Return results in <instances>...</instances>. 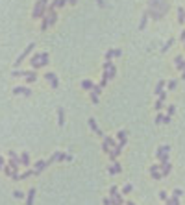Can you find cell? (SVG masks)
I'll use <instances>...</instances> for the list:
<instances>
[{"label":"cell","instance_id":"cell-1","mask_svg":"<svg viewBox=\"0 0 185 205\" xmlns=\"http://www.w3.org/2000/svg\"><path fill=\"white\" fill-rule=\"evenodd\" d=\"M46 9H48V0H37L35 6H33V19H39V17H45L46 15Z\"/></svg>","mask_w":185,"mask_h":205},{"label":"cell","instance_id":"cell-2","mask_svg":"<svg viewBox=\"0 0 185 205\" xmlns=\"http://www.w3.org/2000/svg\"><path fill=\"white\" fill-rule=\"evenodd\" d=\"M33 48H35V43H30L28 46H26V48H24L22 52H20V56L15 59V67H19L20 63H22V61H24V59H26V57H28L30 54H32V50H33Z\"/></svg>","mask_w":185,"mask_h":205},{"label":"cell","instance_id":"cell-3","mask_svg":"<svg viewBox=\"0 0 185 205\" xmlns=\"http://www.w3.org/2000/svg\"><path fill=\"white\" fill-rule=\"evenodd\" d=\"M45 80L50 83L52 89H58V87H59V80H58V76H56V72H46V74H45Z\"/></svg>","mask_w":185,"mask_h":205},{"label":"cell","instance_id":"cell-4","mask_svg":"<svg viewBox=\"0 0 185 205\" xmlns=\"http://www.w3.org/2000/svg\"><path fill=\"white\" fill-rule=\"evenodd\" d=\"M45 168H48V163H46L45 159H39L37 163H33V176H39Z\"/></svg>","mask_w":185,"mask_h":205},{"label":"cell","instance_id":"cell-5","mask_svg":"<svg viewBox=\"0 0 185 205\" xmlns=\"http://www.w3.org/2000/svg\"><path fill=\"white\" fill-rule=\"evenodd\" d=\"M115 76H117V67H115L113 63H111V67H109V68H106V70H104V74H102V80H113Z\"/></svg>","mask_w":185,"mask_h":205},{"label":"cell","instance_id":"cell-6","mask_svg":"<svg viewBox=\"0 0 185 205\" xmlns=\"http://www.w3.org/2000/svg\"><path fill=\"white\" fill-rule=\"evenodd\" d=\"M150 176H152V179H155V181L163 179V174H161L159 165H152V166H150Z\"/></svg>","mask_w":185,"mask_h":205},{"label":"cell","instance_id":"cell-7","mask_svg":"<svg viewBox=\"0 0 185 205\" xmlns=\"http://www.w3.org/2000/svg\"><path fill=\"white\" fill-rule=\"evenodd\" d=\"M89 128H91V129H93V133H96L98 137H102V139H104V137H106L104 133H102V129L98 128V124H96V118H93V117H91V118H89Z\"/></svg>","mask_w":185,"mask_h":205},{"label":"cell","instance_id":"cell-8","mask_svg":"<svg viewBox=\"0 0 185 205\" xmlns=\"http://www.w3.org/2000/svg\"><path fill=\"white\" fill-rule=\"evenodd\" d=\"M11 91H13V94H22V96H32V89H28V87H20V85H17V87H13Z\"/></svg>","mask_w":185,"mask_h":205},{"label":"cell","instance_id":"cell-9","mask_svg":"<svg viewBox=\"0 0 185 205\" xmlns=\"http://www.w3.org/2000/svg\"><path fill=\"white\" fill-rule=\"evenodd\" d=\"M165 153H170V146L168 144H163V146H159L155 150V159H161Z\"/></svg>","mask_w":185,"mask_h":205},{"label":"cell","instance_id":"cell-10","mask_svg":"<svg viewBox=\"0 0 185 205\" xmlns=\"http://www.w3.org/2000/svg\"><path fill=\"white\" fill-rule=\"evenodd\" d=\"M39 61H41V54H33V56L30 57V65H32V68H33V70H37V68H41Z\"/></svg>","mask_w":185,"mask_h":205},{"label":"cell","instance_id":"cell-11","mask_svg":"<svg viewBox=\"0 0 185 205\" xmlns=\"http://www.w3.org/2000/svg\"><path fill=\"white\" fill-rule=\"evenodd\" d=\"M174 65H176L178 70H183L185 68V56H176L174 57Z\"/></svg>","mask_w":185,"mask_h":205},{"label":"cell","instance_id":"cell-12","mask_svg":"<svg viewBox=\"0 0 185 205\" xmlns=\"http://www.w3.org/2000/svg\"><path fill=\"white\" fill-rule=\"evenodd\" d=\"M146 15H148V17H152L154 20H161V19H163L161 13L157 11V9H152V8H148V9H146Z\"/></svg>","mask_w":185,"mask_h":205},{"label":"cell","instance_id":"cell-13","mask_svg":"<svg viewBox=\"0 0 185 205\" xmlns=\"http://www.w3.org/2000/svg\"><path fill=\"white\" fill-rule=\"evenodd\" d=\"M33 200H35V189H30L28 192H26V205H33Z\"/></svg>","mask_w":185,"mask_h":205},{"label":"cell","instance_id":"cell-14","mask_svg":"<svg viewBox=\"0 0 185 205\" xmlns=\"http://www.w3.org/2000/svg\"><path fill=\"white\" fill-rule=\"evenodd\" d=\"M19 157H20V165H22V166H28L30 165V153L28 152H22Z\"/></svg>","mask_w":185,"mask_h":205},{"label":"cell","instance_id":"cell-15","mask_svg":"<svg viewBox=\"0 0 185 205\" xmlns=\"http://www.w3.org/2000/svg\"><path fill=\"white\" fill-rule=\"evenodd\" d=\"M120 152H122V148H119V146H115V148L111 150V152H109V159H111V161H115V159H117V157L120 155Z\"/></svg>","mask_w":185,"mask_h":205},{"label":"cell","instance_id":"cell-16","mask_svg":"<svg viewBox=\"0 0 185 205\" xmlns=\"http://www.w3.org/2000/svg\"><path fill=\"white\" fill-rule=\"evenodd\" d=\"M24 78H26V81H28V83H33V81L37 80V74H35V70H28Z\"/></svg>","mask_w":185,"mask_h":205},{"label":"cell","instance_id":"cell-17","mask_svg":"<svg viewBox=\"0 0 185 205\" xmlns=\"http://www.w3.org/2000/svg\"><path fill=\"white\" fill-rule=\"evenodd\" d=\"M163 91H165V81H163V80H159V81H157V85H155V89H154V92L157 94V96H159V94H161Z\"/></svg>","mask_w":185,"mask_h":205},{"label":"cell","instance_id":"cell-18","mask_svg":"<svg viewBox=\"0 0 185 205\" xmlns=\"http://www.w3.org/2000/svg\"><path fill=\"white\" fill-rule=\"evenodd\" d=\"M48 61H50L48 52H41V61H39V65H41V67H46V65H48Z\"/></svg>","mask_w":185,"mask_h":205},{"label":"cell","instance_id":"cell-19","mask_svg":"<svg viewBox=\"0 0 185 205\" xmlns=\"http://www.w3.org/2000/svg\"><path fill=\"white\" fill-rule=\"evenodd\" d=\"M178 22L180 24H185V8H178Z\"/></svg>","mask_w":185,"mask_h":205},{"label":"cell","instance_id":"cell-20","mask_svg":"<svg viewBox=\"0 0 185 205\" xmlns=\"http://www.w3.org/2000/svg\"><path fill=\"white\" fill-rule=\"evenodd\" d=\"M58 122H59V126L65 124V111H63V107H58Z\"/></svg>","mask_w":185,"mask_h":205},{"label":"cell","instance_id":"cell-21","mask_svg":"<svg viewBox=\"0 0 185 205\" xmlns=\"http://www.w3.org/2000/svg\"><path fill=\"white\" fill-rule=\"evenodd\" d=\"M146 22H148V15L145 11V13H143V17H141V22H139V30H145L146 28Z\"/></svg>","mask_w":185,"mask_h":205},{"label":"cell","instance_id":"cell-22","mask_svg":"<svg viewBox=\"0 0 185 205\" xmlns=\"http://www.w3.org/2000/svg\"><path fill=\"white\" fill-rule=\"evenodd\" d=\"M93 81L91 80H84V81H81V89H87V91H93Z\"/></svg>","mask_w":185,"mask_h":205},{"label":"cell","instance_id":"cell-23","mask_svg":"<svg viewBox=\"0 0 185 205\" xmlns=\"http://www.w3.org/2000/svg\"><path fill=\"white\" fill-rule=\"evenodd\" d=\"M167 205H180V198H176V196H172V198H167Z\"/></svg>","mask_w":185,"mask_h":205},{"label":"cell","instance_id":"cell-24","mask_svg":"<svg viewBox=\"0 0 185 205\" xmlns=\"http://www.w3.org/2000/svg\"><path fill=\"white\" fill-rule=\"evenodd\" d=\"M126 137H128V131H126V129H120V131H117V139H119V140H126Z\"/></svg>","mask_w":185,"mask_h":205},{"label":"cell","instance_id":"cell-25","mask_svg":"<svg viewBox=\"0 0 185 205\" xmlns=\"http://www.w3.org/2000/svg\"><path fill=\"white\" fill-rule=\"evenodd\" d=\"M113 163V168H115V172H117V174H120L122 172V165H120V163L117 161V159H115V161H111Z\"/></svg>","mask_w":185,"mask_h":205},{"label":"cell","instance_id":"cell-26","mask_svg":"<svg viewBox=\"0 0 185 205\" xmlns=\"http://www.w3.org/2000/svg\"><path fill=\"white\" fill-rule=\"evenodd\" d=\"M30 176H33V170H26V172H22L19 176V179H28Z\"/></svg>","mask_w":185,"mask_h":205},{"label":"cell","instance_id":"cell-27","mask_svg":"<svg viewBox=\"0 0 185 205\" xmlns=\"http://www.w3.org/2000/svg\"><path fill=\"white\" fill-rule=\"evenodd\" d=\"M172 44H174V39H168V41H167V44H163V46H161V52H167Z\"/></svg>","mask_w":185,"mask_h":205},{"label":"cell","instance_id":"cell-28","mask_svg":"<svg viewBox=\"0 0 185 205\" xmlns=\"http://www.w3.org/2000/svg\"><path fill=\"white\" fill-rule=\"evenodd\" d=\"M161 0H148V8H152V9H157V6H159Z\"/></svg>","mask_w":185,"mask_h":205},{"label":"cell","instance_id":"cell-29","mask_svg":"<svg viewBox=\"0 0 185 205\" xmlns=\"http://www.w3.org/2000/svg\"><path fill=\"white\" fill-rule=\"evenodd\" d=\"M11 76H15V78H19V76H26V72H24V70H20V68H15V70L11 72Z\"/></svg>","mask_w":185,"mask_h":205},{"label":"cell","instance_id":"cell-30","mask_svg":"<svg viewBox=\"0 0 185 205\" xmlns=\"http://www.w3.org/2000/svg\"><path fill=\"white\" fill-rule=\"evenodd\" d=\"M102 150H104V152H106V153L109 155V152H111V150H113V148H111V146H109V144H107V140H104V142H102Z\"/></svg>","mask_w":185,"mask_h":205},{"label":"cell","instance_id":"cell-31","mask_svg":"<svg viewBox=\"0 0 185 205\" xmlns=\"http://www.w3.org/2000/svg\"><path fill=\"white\" fill-rule=\"evenodd\" d=\"M46 28H48V17H43V20H41V30H46Z\"/></svg>","mask_w":185,"mask_h":205},{"label":"cell","instance_id":"cell-32","mask_svg":"<svg viewBox=\"0 0 185 205\" xmlns=\"http://www.w3.org/2000/svg\"><path fill=\"white\" fill-rule=\"evenodd\" d=\"M67 4H68V0H56V9L58 8H65Z\"/></svg>","mask_w":185,"mask_h":205},{"label":"cell","instance_id":"cell-33","mask_svg":"<svg viewBox=\"0 0 185 205\" xmlns=\"http://www.w3.org/2000/svg\"><path fill=\"white\" fill-rule=\"evenodd\" d=\"M132 190H133V187H132V185H130V183H128V185H124V187H122V194H130V192H132Z\"/></svg>","mask_w":185,"mask_h":205},{"label":"cell","instance_id":"cell-34","mask_svg":"<svg viewBox=\"0 0 185 205\" xmlns=\"http://www.w3.org/2000/svg\"><path fill=\"white\" fill-rule=\"evenodd\" d=\"M115 57V50H107L106 52V61H111Z\"/></svg>","mask_w":185,"mask_h":205},{"label":"cell","instance_id":"cell-35","mask_svg":"<svg viewBox=\"0 0 185 205\" xmlns=\"http://www.w3.org/2000/svg\"><path fill=\"white\" fill-rule=\"evenodd\" d=\"M163 117H165L163 113H157V115H155V120H154V122H155V124H163Z\"/></svg>","mask_w":185,"mask_h":205},{"label":"cell","instance_id":"cell-36","mask_svg":"<svg viewBox=\"0 0 185 205\" xmlns=\"http://www.w3.org/2000/svg\"><path fill=\"white\" fill-rule=\"evenodd\" d=\"M174 113H176V105H172V104H170V105L167 107V115H170V117H172Z\"/></svg>","mask_w":185,"mask_h":205},{"label":"cell","instance_id":"cell-37","mask_svg":"<svg viewBox=\"0 0 185 205\" xmlns=\"http://www.w3.org/2000/svg\"><path fill=\"white\" fill-rule=\"evenodd\" d=\"M13 198L20 200V198H24V192H20V190H13Z\"/></svg>","mask_w":185,"mask_h":205},{"label":"cell","instance_id":"cell-38","mask_svg":"<svg viewBox=\"0 0 185 205\" xmlns=\"http://www.w3.org/2000/svg\"><path fill=\"white\" fill-rule=\"evenodd\" d=\"M91 92H94V94L98 96V94L102 92V87H100V85H93V91H91Z\"/></svg>","mask_w":185,"mask_h":205},{"label":"cell","instance_id":"cell-39","mask_svg":"<svg viewBox=\"0 0 185 205\" xmlns=\"http://www.w3.org/2000/svg\"><path fill=\"white\" fill-rule=\"evenodd\" d=\"M157 100H159V102H163V104H165V102H167V92L163 91V92L159 94V96H157Z\"/></svg>","mask_w":185,"mask_h":205},{"label":"cell","instance_id":"cell-40","mask_svg":"<svg viewBox=\"0 0 185 205\" xmlns=\"http://www.w3.org/2000/svg\"><path fill=\"white\" fill-rule=\"evenodd\" d=\"M163 105H165V104H163V102H159V100H157V102H155V104H154V107H155V111H161V109H163Z\"/></svg>","mask_w":185,"mask_h":205},{"label":"cell","instance_id":"cell-41","mask_svg":"<svg viewBox=\"0 0 185 205\" xmlns=\"http://www.w3.org/2000/svg\"><path fill=\"white\" fill-rule=\"evenodd\" d=\"M176 85H178V80H170L168 81V89L172 91V89H176Z\"/></svg>","mask_w":185,"mask_h":205},{"label":"cell","instance_id":"cell-42","mask_svg":"<svg viewBox=\"0 0 185 205\" xmlns=\"http://www.w3.org/2000/svg\"><path fill=\"white\" fill-rule=\"evenodd\" d=\"M102 201H104V205H113V198L106 196V198H104V200H102Z\"/></svg>","mask_w":185,"mask_h":205},{"label":"cell","instance_id":"cell-43","mask_svg":"<svg viewBox=\"0 0 185 205\" xmlns=\"http://www.w3.org/2000/svg\"><path fill=\"white\" fill-rule=\"evenodd\" d=\"M117 192H119V189H117V187H115V185H113L111 189H109V192H107V194H109V196H115V194H117Z\"/></svg>","mask_w":185,"mask_h":205},{"label":"cell","instance_id":"cell-44","mask_svg":"<svg viewBox=\"0 0 185 205\" xmlns=\"http://www.w3.org/2000/svg\"><path fill=\"white\" fill-rule=\"evenodd\" d=\"M174 196H176V198H181V196H183V190H181V189H174Z\"/></svg>","mask_w":185,"mask_h":205},{"label":"cell","instance_id":"cell-45","mask_svg":"<svg viewBox=\"0 0 185 205\" xmlns=\"http://www.w3.org/2000/svg\"><path fill=\"white\" fill-rule=\"evenodd\" d=\"M91 102H93V104H98V96L94 92H91Z\"/></svg>","mask_w":185,"mask_h":205},{"label":"cell","instance_id":"cell-46","mask_svg":"<svg viewBox=\"0 0 185 205\" xmlns=\"http://www.w3.org/2000/svg\"><path fill=\"white\" fill-rule=\"evenodd\" d=\"M159 198H161V200H163V201H165V200H167V198H168V196H167V192H165V190H161V192H159Z\"/></svg>","mask_w":185,"mask_h":205},{"label":"cell","instance_id":"cell-47","mask_svg":"<svg viewBox=\"0 0 185 205\" xmlns=\"http://www.w3.org/2000/svg\"><path fill=\"white\" fill-rule=\"evenodd\" d=\"M170 118H172L170 115H165V117H163V124H168V122H170Z\"/></svg>","mask_w":185,"mask_h":205},{"label":"cell","instance_id":"cell-48","mask_svg":"<svg viewBox=\"0 0 185 205\" xmlns=\"http://www.w3.org/2000/svg\"><path fill=\"white\" fill-rule=\"evenodd\" d=\"M120 56H122V50L117 48V50H115V57H120Z\"/></svg>","mask_w":185,"mask_h":205},{"label":"cell","instance_id":"cell-49","mask_svg":"<svg viewBox=\"0 0 185 205\" xmlns=\"http://www.w3.org/2000/svg\"><path fill=\"white\" fill-rule=\"evenodd\" d=\"M6 166V161H4V157H0V170H2Z\"/></svg>","mask_w":185,"mask_h":205},{"label":"cell","instance_id":"cell-50","mask_svg":"<svg viewBox=\"0 0 185 205\" xmlns=\"http://www.w3.org/2000/svg\"><path fill=\"white\" fill-rule=\"evenodd\" d=\"M98 85H100V87H102V89H104V87H106V85H107V80H102V81H100V83H98Z\"/></svg>","mask_w":185,"mask_h":205},{"label":"cell","instance_id":"cell-51","mask_svg":"<svg viewBox=\"0 0 185 205\" xmlns=\"http://www.w3.org/2000/svg\"><path fill=\"white\" fill-rule=\"evenodd\" d=\"M180 39H181L183 43H185V30H181V33H180Z\"/></svg>","mask_w":185,"mask_h":205},{"label":"cell","instance_id":"cell-52","mask_svg":"<svg viewBox=\"0 0 185 205\" xmlns=\"http://www.w3.org/2000/svg\"><path fill=\"white\" fill-rule=\"evenodd\" d=\"M96 2H98V6H100V8H104V6H106V2H104V0H96Z\"/></svg>","mask_w":185,"mask_h":205},{"label":"cell","instance_id":"cell-53","mask_svg":"<svg viewBox=\"0 0 185 205\" xmlns=\"http://www.w3.org/2000/svg\"><path fill=\"white\" fill-rule=\"evenodd\" d=\"M68 4H78V0H68Z\"/></svg>","mask_w":185,"mask_h":205},{"label":"cell","instance_id":"cell-54","mask_svg":"<svg viewBox=\"0 0 185 205\" xmlns=\"http://www.w3.org/2000/svg\"><path fill=\"white\" fill-rule=\"evenodd\" d=\"M181 80H185V68L181 70Z\"/></svg>","mask_w":185,"mask_h":205},{"label":"cell","instance_id":"cell-55","mask_svg":"<svg viewBox=\"0 0 185 205\" xmlns=\"http://www.w3.org/2000/svg\"><path fill=\"white\" fill-rule=\"evenodd\" d=\"M126 205H135V203H133V201H128V203H126Z\"/></svg>","mask_w":185,"mask_h":205}]
</instances>
